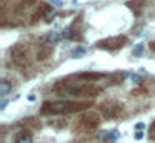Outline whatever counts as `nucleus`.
<instances>
[{
	"instance_id": "f257e3e1",
	"label": "nucleus",
	"mask_w": 155,
	"mask_h": 143,
	"mask_svg": "<svg viewBox=\"0 0 155 143\" xmlns=\"http://www.w3.org/2000/svg\"><path fill=\"white\" fill-rule=\"evenodd\" d=\"M87 105H77L70 102H58V103H45L42 112L44 113H67V112H75V110L85 108Z\"/></svg>"
},
{
	"instance_id": "f03ea898",
	"label": "nucleus",
	"mask_w": 155,
	"mask_h": 143,
	"mask_svg": "<svg viewBox=\"0 0 155 143\" xmlns=\"http://www.w3.org/2000/svg\"><path fill=\"white\" fill-rule=\"evenodd\" d=\"M124 42H125V37H115V38H108V40L98 42V47L100 48H118V47H122Z\"/></svg>"
},
{
	"instance_id": "7ed1b4c3",
	"label": "nucleus",
	"mask_w": 155,
	"mask_h": 143,
	"mask_svg": "<svg viewBox=\"0 0 155 143\" xmlns=\"http://www.w3.org/2000/svg\"><path fill=\"white\" fill-rule=\"evenodd\" d=\"M10 88H12L10 82H8V80H2V83H0V96L5 98V95L10 92Z\"/></svg>"
},
{
	"instance_id": "20e7f679",
	"label": "nucleus",
	"mask_w": 155,
	"mask_h": 143,
	"mask_svg": "<svg viewBox=\"0 0 155 143\" xmlns=\"http://www.w3.org/2000/svg\"><path fill=\"white\" fill-rule=\"evenodd\" d=\"M15 143H32V136L28 133H22L15 138Z\"/></svg>"
},
{
	"instance_id": "39448f33",
	"label": "nucleus",
	"mask_w": 155,
	"mask_h": 143,
	"mask_svg": "<svg viewBox=\"0 0 155 143\" xmlns=\"http://www.w3.org/2000/svg\"><path fill=\"white\" fill-rule=\"evenodd\" d=\"M60 37L62 35L58 32H50L47 37H45V40H47V42H50V43H55V42H58V40H60Z\"/></svg>"
},
{
	"instance_id": "423d86ee",
	"label": "nucleus",
	"mask_w": 155,
	"mask_h": 143,
	"mask_svg": "<svg viewBox=\"0 0 155 143\" xmlns=\"http://www.w3.org/2000/svg\"><path fill=\"white\" fill-rule=\"evenodd\" d=\"M107 136H108V140H112V141H115V140H118V132L117 130H114V132H110V133H107Z\"/></svg>"
},
{
	"instance_id": "0eeeda50",
	"label": "nucleus",
	"mask_w": 155,
	"mask_h": 143,
	"mask_svg": "<svg viewBox=\"0 0 155 143\" xmlns=\"http://www.w3.org/2000/svg\"><path fill=\"white\" fill-rule=\"evenodd\" d=\"M85 53V48L84 47H78V48L74 50V53H72V57H77V55H84Z\"/></svg>"
},
{
	"instance_id": "6e6552de",
	"label": "nucleus",
	"mask_w": 155,
	"mask_h": 143,
	"mask_svg": "<svg viewBox=\"0 0 155 143\" xmlns=\"http://www.w3.org/2000/svg\"><path fill=\"white\" fill-rule=\"evenodd\" d=\"M142 48H143V47H142L140 43H138V45L135 47V50H134V55H140V53H142Z\"/></svg>"
},
{
	"instance_id": "1a4fd4ad",
	"label": "nucleus",
	"mask_w": 155,
	"mask_h": 143,
	"mask_svg": "<svg viewBox=\"0 0 155 143\" xmlns=\"http://www.w3.org/2000/svg\"><path fill=\"white\" fill-rule=\"evenodd\" d=\"M143 126H145V123H142V122H138L137 125H135V128L137 130H143Z\"/></svg>"
},
{
	"instance_id": "9d476101",
	"label": "nucleus",
	"mask_w": 155,
	"mask_h": 143,
	"mask_svg": "<svg viewBox=\"0 0 155 143\" xmlns=\"http://www.w3.org/2000/svg\"><path fill=\"white\" fill-rule=\"evenodd\" d=\"M48 2H50V3H54V5H62V0H48Z\"/></svg>"
},
{
	"instance_id": "9b49d317",
	"label": "nucleus",
	"mask_w": 155,
	"mask_h": 143,
	"mask_svg": "<svg viewBox=\"0 0 155 143\" xmlns=\"http://www.w3.org/2000/svg\"><path fill=\"white\" fill-rule=\"evenodd\" d=\"M5 105H7V100H2V105H0V108H5Z\"/></svg>"
},
{
	"instance_id": "f8f14e48",
	"label": "nucleus",
	"mask_w": 155,
	"mask_h": 143,
	"mask_svg": "<svg viewBox=\"0 0 155 143\" xmlns=\"http://www.w3.org/2000/svg\"><path fill=\"white\" fill-rule=\"evenodd\" d=\"M35 100V95H28V102H34Z\"/></svg>"
},
{
	"instance_id": "ddd939ff",
	"label": "nucleus",
	"mask_w": 155,
	"mask_h": 143,
	"mask_svg": "<svg viewBox=\"0 0 155 143\" xmlns=\"http://www.w3.org/2000/svg\"><path fill=\"white\" fill-rule=\"evenodd\" d=\"M152 48H153V50H155V42H152Z\"/></svg>"
}]
</instances>
